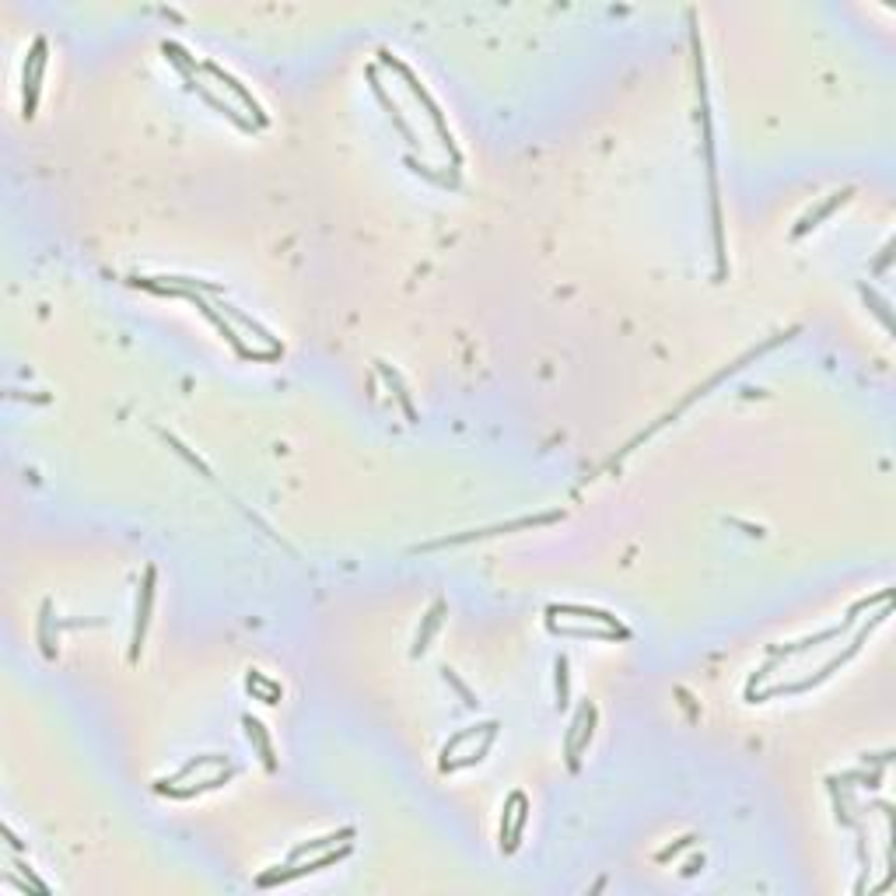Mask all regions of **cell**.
Here are the masks:
<instances>
[{"label": "cell", "mask_w": 896, "mask_h": 896, "mask_svg": "<svg viewBox=\"0 0 896 896\" xmlns=\"http://www.w3.org/2000/svg\"><path fill=\"white\" fill-rule=\"evenodd\" d=\"M438 613H441V606H434L431 613H427V624H424V631L417 634V648H413V655H420L424 651V644H427V637H431V631L438 627Z\"/></svg>", "instance_id": "5"}, {"label": "cell", "mask_w": 896, "mask_h": 896, "mask_svg": "<svg viewBox=\"0 0 896 896\" xmlns=\"http://www.w3.org/2000/svg\"><path fill=\"white\" fill-rule=\"evenodd\" d=\"M151 599H154V571L147 568V575H144V592H140V602H137V627H133V658L140 655V641H144V631H147V613H151Z\"/></svg>", "instance_id": "2"}, {"label": "cell", "mask_w": 896, "mask_h": 896, "mask_svg": "<svg viewBox=\"0 0 896 896\" xmlns=\"http://www.w3.org/2000/svg\"><path fill=\"white\" fill-rule=\"evenodd\" d=\"M557 690H560V707L568 704V662H557Z\"/></svg>", "instance_id": "6"}, {"label": "cell", "mask_w": 896, "mask_h": 896, "mask_svg": "<svg viewBox=\"0 0 896 896\" xmlns=\"http://www.w3.org/2000/svg\"><path fill=\"white\" fill-rule=\"evenodd\" d=\"M42 64H46V42H42V39H35V46H32V56H28V64H25V116H32V109H35V95H39Z\"/></svg>", "instance_id": "1"}, {"label": "cell", "mask_w": 896, "mask_h": 896, "mask_svg": "<svg viewBox=\"0 0 896 896\" xmlns=\"http://www.w3.org/2000/svg\"><path fill=\"white\" fill-rule=\"evenodd\" d=\"M690 844H693V837H683V840H680V844H672V848H665V851H662V855H658V858H662V861H669V858H672V855H676V851H683V848H690Z\"/></svg>", "instance_id": "7"}, {"label": "cell", "mask_w": 896, "mask_h": 896, "mask_svg": "<svg viewBox=\"0 0 896 896\" xmlns=\"http://www.w3.org/2000/svg\"><path fill=\"white\" fill-rule=\"evenodd\" d=\"M245 732H249V739L259 746V753H263V760H266V767H273V749H270V743H266V732H263V725L259 721H252V718H245Z\"/></svg>", "instance_id": "3"}, {"label": "cell", "mask_w": 896, "mask_h": 896, "mask_svg": "<svg viewBox=\"0 0 896 896\" xmlns=\"http://www.w3.org/2000/svg\"><path fill=\"white\" fill-rule=\"evenodd\" d=\"M249 690H259L266 704H277V700H280V687L270 683V680H263L259 672H249Z\"/></svg>", "instance_id": "4"}]
</instances>
